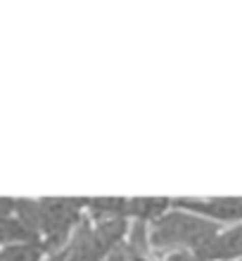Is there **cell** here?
Segmentation results:
<instances>
[{
    "mask_svg": "<svg viewBox=\"0 0 242 261\" xmlns=\"http://www.w3.org/2000/svg\"><path fill=\"white\" fill-rule=\"evenodd\" d=\"M24 242H41L34 233H29L26 228L19 223L17 216H0V245H24Z\"/></svg>",
    "mask_w": 242,
    "mask_h": 261,
    "instance_id": "cell-6",
    "label": "cell"
},
{
    "mask_svg": "<svg viewBox=\"0 0 242 261\" xmlns=\"http://www.w3.org/2000/svg\"><path fill=\"white\" fill-rule=\"evenodd\" d=\"M64 256H67V249H60V252H55V254H48L45 261H64Z\"/></svg>",
    "mask_w": 242,
    "mask_h": 261,
    "instance_id": "cell-9",
    "label": "cell"
},
{
    "mask_svg": "<svg viewBox=\"0 0 242 261\" xmlns=\"http://www.w3.org/2000/svg\"><path fill=\"white\" fill-rule=\"evenodd\" d=\"M195 254L204 261H230L242 256V226L216 235L207 247L195 252Z\"/></svg>",
    "mask_w": 242,
    "mask_h": 261,
    "instance_id": "cell-4",
    "label": "cell"
},
{
    "mask_svg": "<svg viewBox=\"0 0 242 261\" xmlns=\"http://www.w3.org/2000/svg\"><path fill=\"white\" fill-rule=\"evenodd\" d=\"M43 247L41 242H24V245H10L0 249V261H41Z\"/></svg>",
    "mask_w": 242,
    "mask_h": 261,
    "instance_id": "cell-8",
    "label": "cell"
},
{
    "mask_svg": "<svg viewBox=\"0 0 242 261\" xmlns=\"http://www.w3.org/2000/svg\"><path fill=\"white\" fill-rule=\"evenodd\" d=\"M176 206L187 209L195 216H209L216 221H237L242 219V199H207V202H197V199H178Z\"/></svg>",
    "mask_w": 242,
    "mask_h": 261,
    "instance_id": "cell-3",
    "label": "cell"
},
{
    "mask_svg": "<svg viewBox=\"0 0 242 261\" xmlns=\"http://www.w3.org/2000/svg\"><path fill=\"white\" fill-rule=\"evenodd\" d=\"M171 206L169 199H126V206H124V216H133L136 221H143V223H150V221H157L159 216H164L166 209Z\"/></svg>",
    "mask_w": 242,
    "mask_h": 261,
    "instance_id": "cell-5",
    "label": "cell"
},
{
    "mask_svg": "<svg viewBox=\"0 0 242 261\" xmlns=\"http://www.w3.org/2000/svg\"><path fill=\"white\" fill-rule=\"evenodd\" d=\"M41 204V247L43 254H55L69 242L74 228L81 223L83 199H38Z\"/></svg>",
    "mask_w": 242,
    "mask_h": 261,
    "instance_id": "cell-2",
    "label": "cell"
},
{
    "mask_svg": "<svg viewBox=\"0 0 242 261\" xmlns=\"http://www.w3.org/2000/svg\"><path fill=\"white\" fill-rule=\"evenodd\" d=\"M216 235H219V226L214 221L185 212H166L157 221L147 223V245L157 254H166L173 249L200 252Z\"/></svg>",
    "mask_w": 242,
    "mask_h": 261,
    "instance_id": "cell-1",
    "label": "cell"
},
{
    "mask_svg": "<svg viewBox=\"0 0 242 261\" xmlns=\"http://www.w3.org/2000/svg\"><path fill=\"white\" fill-rule=\"evenodd\" d=\"M86 206L90 209V219L93 221H104V219H114V216H124L126 199H112V197L90 199V202H86Z\"/></svg>",
    "mask_w": 242,
    "mask_h": 261,
    "instance_id": "cell-7",
    "label": "cell"
}]
</instances>
